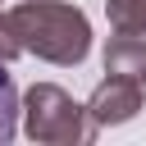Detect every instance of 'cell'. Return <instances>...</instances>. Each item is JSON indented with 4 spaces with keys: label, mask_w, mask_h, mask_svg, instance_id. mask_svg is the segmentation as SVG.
I'll list each match as a JSON object with an SVG mask.
<instances>
[{
    "label": "cell",
    "mask_w": 146,
    "mask_h": 146,
    "mask_svg": "<svg viewBox=\"0 0 146 146\" xmlns=\"http://www.w3.org/2000/svg\"><path fill=\"white\" fill-rule=\"evenodd\" d=\"M9 23H14L18 46L27 55L46 59V64L73 68L91 50V23H87V14L78 5H64V0H18L9 9Z\"/></svg>",
    "instance_id": "cell-1"
},
{
    "label": "cell",
    "mask_w": 146,
    "mask_h": 146,
    "mask_svg": "<svg viewBox=\"0 0 146 146\" xmlns=\"http://www.w3.org/2000/svg\"><path fill=\"white\" fill-rule=\"evenodd\" d=\"M18 114H23V132L32 141H46V146H78V141L96 137V123L87 119V105H78L55 82H32L18 100Z\"/></svg>",
    "instance_id": "cell-2"
},
{
    "label": "cell",
    "mask_w": 146,
    "mask_h": 146,
    "mask_svg": "<svg viewBox=\"0 0 146 146\" xmlns=\"http://www.w3.org/2000/svg\"><path fill=\"white\" fill-rule=\"evenodd\" d=\"M137 110H141V82L137 78H119V73H110L87 100V119L96 123V132L137 119Z\"/></svg>",
    "instance_id": "cell-3"
},
{
    "label": "cell",
    "mask_w": 146,
    "mask_h": 146,
    "mask_svg": "<svg viewBox=\"0 0 146 146\" xmlns=\"http://www.w3.org/2000/svg\"><path fill=\"white\" fill-rule=\"evenodd\" d=\"M105 73L119 78H146V32H114L105 41Z\"/></svg>",
    "instance_id": "cell-4"
},
{
    "label": "cell",
    "mask_w": 146,
    "mask_h": 146,
    "mask_svg": "<svg viewBox=\"0 0 146 146\" xmlns=\"http://www.w3.org/2000/svg\"><path fill=\"white\" fill-rule=\"evenodd\" d=\"M105 18L114 32H146V0H105Z\"/></svg>",
    "instance_id": "cell-5"
},
{
    "label": "cell",
    "mask_w": 146,
    "mask_h": 146,
    "mask_svg": "<svg viewBox=\"0 0 146 146\" xmlns=\"http://www.w3.org/2000/svg\"><path fill=\"white\" fill-rule=\"evenodd\" d=\"M14 132H18V87L5 73V59H0V146L14 141Z\"/></svg>",
    "instance_id": "cell-6"
},
{
    "label": "cell",
    "mask_w": 146,
    "mask_h": 146,
    "mask_svg": "<svg viewBox=\"0 0 146 146\" xmlns=\"http://www.w3.org/2000/svg\"><path fill=\"white\" fill-rule=\"evenodd\" d=\"M23 55V46H18V36H14V23H9V14H0V59L9 64V59H18Z\"/></svg>",
    "instance_id": "cell-7"
},
{
    "label": "cell",
    "mask_w": 146,
    "mask_h": 146,
    "mask_svg": "<svg viewBox=\"0 0 146 146\" xmlns=\"http://www.w3.org/2000/svg\"><path fill=\"white\" fill-rule=\"evenodd\" d=\"M141 82H146V78H141Z\"/></svg>",
    "instance_id": "cell-8"
}]
</instances>
